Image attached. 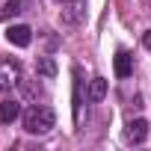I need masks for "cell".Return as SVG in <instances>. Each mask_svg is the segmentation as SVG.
<instances>
[{"label":"cell","mask_w":151,"mask_h":151,"mask_svg":"<svg viewBox=\"0 0 151 151\" xmlns=\"http://www.w3.org/2000/svg\"><path fill=\"white\" fill-rule=\"evenodd\" d=\"M53 124H56V116H53V110L45 107V104H36V107H30V110L24 113V127H27V133H47Z\"/></svg>","instance_id":"6da1fadb"},{"label":"cell","mask_w":151,"mask_h":151,"mask_svg":"<svg viewBox=\"0 0 151 151\" xmlns=\"http://www.w3.org/2000/svg\"><path fill=\"white\" fill-rule=\"evenodd\" d=\"M86 18V0H62L59 6V21L65 27H77Z\"/></svg>","instance_id":"7a4b0ae2"},{"label":"cell","mask_w":151,"mask_h":151,"mask_svg":"<svg viewBox=\"0 0 151 151\" xmlns=\"http://www.w3.org/2000/svg\"><path fill=\"white\" fill-rule=\"evenodd\" d=\"M21 83V62L18 59H0V92H9Z\"/></svg>","instance_id":"3957f363"},{"label":"cell","mask_w":151,"mask_h":151,"mask_svg":"<svg viewBox=\"0 0 151 151\" xmlns=\"http://www.w3.org/2000/svg\"><path fill=\"white\" fill-rule=\"evenodd\" d=\"M6 39H9V45H15V47H27V45L33 42V30L24 27V24H12V27L6 30Z\"/></svg>","instance_id":"277c9868"},{"label":"cell","mask_w":151,"mask_h":151,"mask_svg":"<svg viewBox=\"0 0 151 151\" xmlns=\"http://www.w3.org/2000/svg\"><path fill=\"white\" fill-rule=\"evenodd\" d=\"M124 136H127V142H133V145L145 142V136H148V122H145V119H130Z\"/></svg>","instance_id":"5b68a950"},{"label":"cell","mask_w":151,"mask_h":151,"mask_svg":"<svg viewBox=\"0 0 151 151\" xmlns=\"http://www.w3.org/2000/svg\"><path fill=\"white\" fill-rule=\"evenodd\" d=\"M74 124H83V86H80V68H74Z\"/></svg>","instance_id":"8992f818"},{"label":"cell","mask_w":151,"mask_h":151,"mask_svg":"<svg viewBox=\"0 0 151 151\" xmlns=\"http://www.w3.org/2000/svg\"><path fill=\"white\" fill-rule=\"evenodd\" d=\"M130 74H133V56L127 53V50H119L116 53V77H130Z\"/></svg>","instance_id":"52a82bcc"},{"label":"cell","mask_w":151,"mask_h":151,"mask_svg":"<svg viewBox=\"0 0 151 151\" xmlns=\"http://www.w3.org/2000/svg\"><path fill=\"white\" fill-rule=\"evenodd\" d=\"M21 116V104L18 101H0V124H12Z\"/></svg>","instance_id":"ba28073f"},{"label":"cell","mask_w":151,"mask_h":151,"mask_svg":"<svg viewBox=\"0 0 151 151\" xmlns=\"http://www.w3.org/2000/svg\"><path fill=\"white\" fill-rule=\"evenodd\" d=\"M104 98H107V80H104V77H92V80H89V101L98 104V101H104Z\"/></svg>","instance_id":"9c48e42d"},{"label":"cell","mask_w":151,"mask_h":151,"mask_svg":"<svg viewBox=\"0 0 151 151\" xmlns=\"http://www.w3.org/2000/svg\"><path fill=\"white\" fill-rule=\"evenodd\" d=\"M18 12H27V0H9V3L0 9V21H6L9 15H18Z\"/></svg>","instance_id":"30bf717a"},{"label":"cell","mask_w":151,"mask_h":151,"mask_svg":"<svg viewBox=\"0 0 151 151\" xmlns=\"http://www.w3.org/2000/svg\"><path fill=\"white\" fill-rule=\"evenodd\" d=\"M36 71L45 74V77H53V74H56V65H53L50 56H39V59H36Z\"/></svg>","instance_id":"8fae6325"},{"label":"cell","mask_w":151,"mask_h":151,"mask_svg":"<svg viewBox=\"0 0 151 151\" xmlns=\"http://www.w3.org/2000/svg\"><path fill=\"white\" fill-rule=\"evenodd\" d=\"M142 45H145V47H148V50H151V30H148V33H145V36H142Z\"/></svg>","instance_id":"7c38bea8"}]
</instances>
